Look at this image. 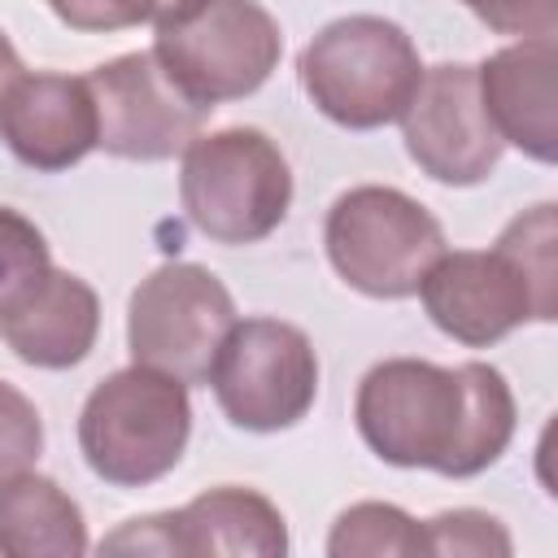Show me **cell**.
Segmentation results:
<instances>
[{
  "mask_svg": "<svg viewBox=\"0 0 558 558\" xmlns=\"http://www.w3.org/2000/svg\"><path fill=\"white\" fill-rule=\"evenodd\" d=\"M353 423L388 466L471 480L510 449L514 392L488 362L436 366L423 357H388L362 375Z\"/></svg>",
  "mask_w": 558,
  "mask_h": 558,
  "instance_id": "6da1fadb",
  "label": "cell"
},
{
  "mask_svg": "<svg viewBox=\"0 0 558 558\" xmlns=\"http://www.w3.org/2000/svg\"><path fill=\"white\" fill-rule=\"evenodd\" d=\"M427 318L466 349H488L523 323L558 314V214L532 205L506 222L493 248H445L418 292Z\"/></svg>",
  "mask_w": 558,
  "mask_h": 558,
  "instance_id": "7a4b0ae2",
  "label": "cell"
},
{
  "mask_svg": "<svg viewBox=\"0 0 558 558\" xmlns=\"http://www.w3.org/2000/svg\"><path fill=\"white\" fill-rule=\"evenodd\" d=\"M187 384L140 362L105 375L78 414V449L92 475L113 488H144L170 475L187 449Z\"/></svg>",
  "mask_w": 558,
  "mask_h": 558,
  "instance_id": "3957f363",
  "label": "cell"
},
{
  "mask_svg": "<svg viewBox=\"0 0 558 558\" xmlns=\"http://www.w3.org/2000/svg\"><path fill=\"white\" fill-rule=\"evenodd\" d=\"M296 74L323 118L349 131H379L405 113L423 78V61L397 22L349 13L305 44Z\"/></svg>",
  "mask_w": 558,
  "mask_h": 558,
  "instance_id": "277c9868",
  "label": "cell"
},
{
  "mask_svg": "<svg viewBox=\"0 0 558 558\" xmlns=\"http://www.w3.org/2000/svg\"><path fill=\"white\" fill-rule=\"evenodd\" d=\"M179 201L187 222L214 244H257L288 218L292 170L266 131L227 126L183 148Z\"/></svg>",
  "mask_w": 558,
  "mask_h": 558,
  "instance_id": "5b68a950",
  "label": "cell"
},
{
  "mask_svg": "<svg viewBox=\"0 0 558 558\" xmlns=\"http://www.w3.org/2000/svg\"><path fill=\"white\" fill-rule=\"evenodd\" d=\"M331 270L362 296L405 301L445 253V227L401 187L362 183L336 196L323 222Z\"/></svg>",
  "mask_w": 558,
  "mask_h": 558,
  "instance_id": "8992f818",
  "label": "cell"
},
{
  "mask_svg": "<svg viewBox=\"0 0 558 558\" xmlns=\"http://www.w3.org/2000/svg\"><path fill=\"white\" fill-rule=\"evenodd\" d=\"M153 57L205 109L253 96L283 57L279 22L257 0H205L183 22L157 26Z\"/></svg>",
  "mask_w": 558,
  "mask_h": 558,
  "instance_id": "52a82bcc",
  "label": "cell"
},
{
  "mask_svg": "<svg viewBox=\"0 0 558 558\" xmlns=\"http://www.w3.org/2000/svg\"><path fill=\"white\" fill-rule=\"evenodd\" d=\"M235 327V301L222 279L196 262H166L126 305L131 362L174 375L179 384H209V366Z\"/></svg>",
  "mask_w": 558,
  "mask_h": 558,
  "instance_id": "ba28073f",
  "label": "cell"
},
{
  "mask_svg": "<svg viewBox=\"0 0 558 558\" xmlns=\"http://www.w3.org/2000/svg\"><path fill=\"white\" fill-rule=\"evenodd\" d=\"M209 388L235 427L257 436L288 432L314 410L318 353L283 318H235L209 366Z\"/></svg>",
  "mask_w": 558,
  "mask_h": 558,
  "instance_id": "9c48e42d",
  "label": "cell"
},
{
  "mask_svg": "<svg viewBox=\"0 0 558 558\" xmlns=\"http://www.w3.org/2000/svg\"><path fill=\"white\" fill-rule=\"evenodd\" d=\"M87 87L96 100V148L122 161H170L209 118V109L161 70L153 48L100 61Z\"/></svg>",
  "mask_w": 558,
  "mask_h": 558,
  "instance_id": "30bf717a",
  "label": "cell"
},
{
  "mask_svg": "<svg viewBox=\"0 0 558 558\" xmlns=\"http://www.w3.org/2000/svg\"><path fill=\"white\" fill-rule=\"evenodd\" d=\"M109 554H183V558H283L288 527L270 497L240 484H218L183 510L126 519L105 536Z\"/></svg>",
  "mask_w": 558,
  "mask_h": 558,
  "instance_id": "8fae6325",
  "label": "cell"
},
{
  "mask_svg": "<svg viewBox=\"0 0 558 558\" xmlns=\"http://www.w3.org/2000/svg\"><path fill=\"white\" fill-rule=\"evenodd\" d=\"M397 122H401L410 161L445 187L484 183L497 170L501 148H506L480 105L475 65H462V61H440L423 70Z\"/></svg>",
  "mask_w": 558,
  "mask_h": 558,
  "instance_id": "7c38bea8",
  "label": "cell"
},
{
  "mask_svg": "<svg viewBox=\"0 0 558 558\" xmlns=\"http://www.w3.org/2000/svg\"><path fill=\"white\" fill-rule=\"evenodd\" d=\"M0 140L31 170L57 174L78 166L96 148V100L87 78L22 74L0 105Z\"/></svg>",
  "mask_w": 558,
  "mask_h": 558,
  "instance_id": "4fadbf2b",
  "label": "cell"
},
{
  "mask_svg": "<svg viewBox=\"0 0 558 558\" xmlns=\"http://www.w3.org/2000/svg\"><path fill=\"white\" fill-rule=\"evenodd\" d=\"M558 48L554 39H519L497 48L484 65H475L480 105L501 135L523 157L554 166L558 157V92H554Z\"/></svg>",
  "mask_w": 558,
  "mask_h": 558,
  "instance_id": "5bb4252c",
  "label": "cell"
},
{
  "mask_svg": "<svg viewBox=\"0 0 558 558\" xmlns=\"http://www.w3.org/2000/svg\"><path fill=\"white\" fill-rule=\"evenodd\" d=\"M100 336V296L70 270H48L44 283L0 318V340L39 371L78 366Z\"/></svg>",
  "mask_w": 558,
  "mask_h": 558,
  "instance_id": "9a60e30c",
  "label": "cell"
},
{
  "mask_svg": "<svg viewBox=\"0 0 558 558\" xmlns=\"http://www.w3.org/2000/svg\"><path fill=\"white\" fill-rule=\"evenodd\" d=\"M0 554L4 558H83L87 523L78 501L31 466L0 480Z\"/></svg>",
  "mask_w": 558,
  "mask_h": 558,
  "instance_id": "2e32d148",
  "label": "cell"
},
{
  "mask_svg": "<svg viewBox=\"0 0 558 558\" xmlns=\"http://www.w3.org/2000/svg\"><path fill=\"white\" fill-rule=\"evenodd\" d=\"M331 558H414L427 554L423 523L392 501H357L340 510L327 536Z\"/></svg>",
  "mask_w": 558,
  "mask_h": 558,
  "instance_id": "e0dca14e",
  "label": "cell"
},
{
  "mask_svg": "<svg viewBox=\"0 0 558 558\" xmlns=\"http://www.w3.org/2000/svg\"><path fill=\"white\" fill-rule=\"evenodd\" d=\"M48 270H52V253L44 231L26 214L0 205V318L17 310L44 283Z\"/></svg>",
  "mask_w": 558,
  "mask_h": 558,
  "instance_id": "ac0fdd59",
  "label": "cell"
},
{
  "mask_svg": "<svg viewBox=\"0 0 558 558\" xmlns=\"http://www.w3.org/2000/svg\"><path fill=\"white\" fill-rule=\"evenodd\" d=\"M201 4L205 0H48L57 22H65L70 31H87V35L126 31L140 22L170 26V22H183L187 13H196Z\"/></svg>",
  "mask_w": 558,
  "mask_h": 558,
  "instance_id": "d6986e66",
  "label": "cell"
},
{
  "mask_svg": "<svg viewBox=\"0 0 558 558\" xmlns=\"http://www.w3.org/2000/svg\"><path fill=\"white\" fill-rule=\"evenodd\" d=\"M427 536V554H471V558H506L510 554V532L501 527V519L484 514V510H440L423 523Z\"/></svg>",
  "mask_w": 558,
  "mask_h": 558,
  "instance_id": "ffe728a7",
  "label": "cell"
},
{
  "mask_svg": "<svg viewBox=\"0 0 558 558\" xmlns=\"http://www.w3.org/2000/svg\"><path fill=\"white\" fill-rule=\"evenodd\" d=\"M44 449V423L35 401L0 379V480L26 471Z\"/></svg>",
  "mask_w": 558,
  "mask_h": 558,
  "instance_id": "44dd1931",
  "label": "cell"
},
{
  "mask_svg": "<svg viewBox=\"0 0 558 558\" xmlns=\"http://www.w3.org/2000/svg\"><path fill=\"white\" fill-rule=\"evenodd\" d=\"M488 31L514 39H554L558 35V0H462Z\"/></svg>",
  "mask_w": 558,
  "mask_h": 558,
  "instance_id": "7402d4cb",
  "label": "cell"
},
{
  "mask_svg": "<svg viewBox=\"0 0 558 558\" xmlns=\"http://www.w3.org/2000/svg\"><path fill=\"white\" fill-rule=\"evenodd\" d=\"M22 74H26V70H22V57H17V48L9 44V35L0 31V105H4L9 87H13Z\"/></svg>",
  "mask_w": 558,
  "mask_h": 558,
  "instance_id": "603a6c76",
  "label": "cell"
}]
</instances>
